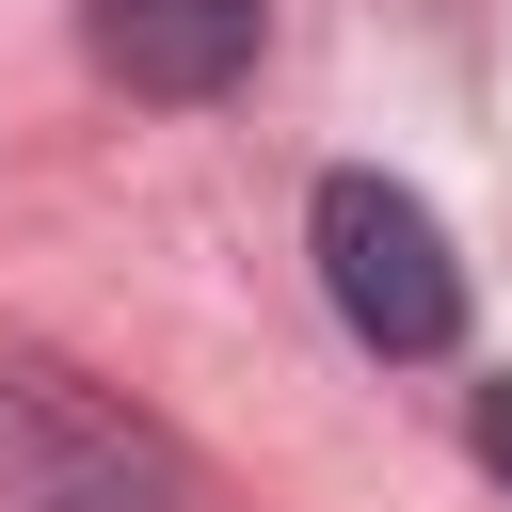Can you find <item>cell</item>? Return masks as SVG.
Wrapping results in <instances>:
<instances>
[{
  "label": "cell",
  "instance_id": "obj_2",
  "mask_svg": "<svg viewBox=\"0 0 512 512\" xmlns=\"http://www.w3.org/2000/svg\"><path fill=\"white\" fill-rule=\"evenodd\" d=\"M80 48L128 80V96H224L256 64V0H80Z\"/></svg>",
  "mask_w": 512,
  "mask_h": 512
},
{
  "label": "cell",
  "instance_id": "obj_3",
  "mask_svg": "<svg viewBox=\"0 0 512 512\" xmlns=\"http://www.w3.org/2000/svg\"><path fill=\"white\" fill-rule=\"evenodd\" d=\"M480 464L512 480V384H480Z\"/></svg>",
  "mask_w": 512,
  "mask_h": 512
},
{
  "label": "cell",
  "instance_id": "obj_1",
  "mask_svg": "<svg viewBox=\"0 0 512 512\" xmlns=\"http://www.w3.org/2000/svg\"><path fill=\"white\" fill-rule=\"evenodd\" d=\"M304 240H320V288H336V320L384 352V368H432L448 336H464V256H448V224L400 192V176H320V208H304Z\"/></svg>",
  "mask_w": 512,
  "mask_h": 512
}]
</instances>
